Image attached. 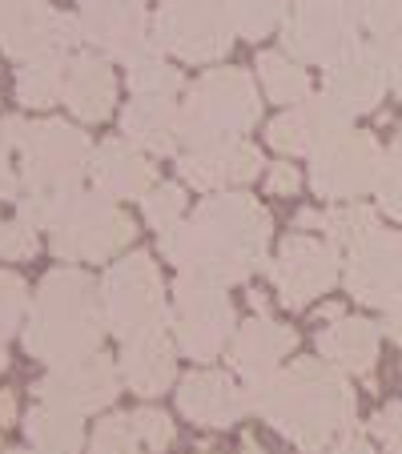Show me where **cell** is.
<instances>
[{"label": "cell", "mask_w": 402, "mask_h": 454, "mask_svg": "<svg viewBox=\"0 0 402 454\" xmlns=\"http://www.w3.org/2000/svg\"><path fill=\"white\" fill-rule=\"evenodd\" d=\"M265 241H270V214L241 193L201 201L189 222H177L162 233L169 262L217 286L249 278V270L262 266Z\"/></svg>", "instance_id": "6da1fadb"}, {"label": "cell", "mask_w": 402, "mask_h": 454, "mask_svg": "<svg viewBox=\"0 0 402 454\" xmlns=\"http://www.w3.org/2000/svg\"><path fill=\"white\" fill-rule=\"evenodd\" d=\"M254 406L306 450H322L354 422L351 382L326 362H294L286 374L257 382Z\"/></svg>", "instance_id": "7a4b0ae2"}, {"label": "cell", "mask_w": 402, "mask_h": 454, "mask_svg": "<svg viewBox=\"0 0 402 454\" xmlns=\"http://www.w3.org/2000/svg\"><path fill=\"white\" fill-rule=\"evenodd\" d=\"M101 326H105V309L97 282L77 274V270H57L36 290L25 346L36 358L65 366V362L101 354Z\"/></svg>", "instance_id": "3957f363"}, {"label": "cell", "mask_w": 402, "mask_h": 454, "mask_svg": "<svg viewBox=\"0 0 402 454\" xmlns=\"http://www.w3.org/2000/svg\"><path fill=\"white\" fill-rule=\"evenodd\" d=\"M0 137L20 149L25 157V185L28 193H69L89 169V137L65 121H41L25 125L20 117H9L0 125Z\"/></svg>", "instance_id": "277c9868"}, {"label": "cell", "mask_w": 402, "mask_h": 454, "mask_svg": "<svg viewBox=\"0 0 402 454\" xmlns=\"http://www.w3.org/2000/svg\"><path fill=\"white\" fill-rule=\"evenodd\" d=\"M257 121V89L241 69H214L193 85L177 121V137L193 149L233 141Z\"/></svg>", "instance_id": "5b68a950"}, {"label": "cell", "mask_w": 402, "mask_h": 454, "mask_svg": "<svg viewBox=\"0 0 402 454\" xmlns=\"http://www.w3.org/2000/svg\"><path fill=\"white\" fill-rule=\"evenodd\" d=\"M52 254L65 262H97L133 238V222L105 193H60L52 209Z\"/></svg>", "instance_id": "8992f818"}, {"label": "cell", "mask_w": 402, "mask_h": 454, "mask_svg": "<svg viewBox=\"0 0 402 454\" xmlns=\"http://www.w3.org/2000/svg\"><path fill=\"white\" fill-rule=\"evenodd\" d=\"M362 17L354 0H294L282 20V41L294 60L326 65L359 49Z\"/></svg>", "instance_id": "52a82bcc"}, {"label": "cell", "mask_w": 402, "mask_h": 454, "mask_svg": "<svg viewBox=\"0 0 402 454\" xmlns=\"http://www.w3.org/2000/svg\"><path fill=\"white\" fill-rule=\"evenodd\" d=\"M105 326L121 338L162 326V278L149 254H133L109 270L101 286Z\"/></svg>", "instance_id": "ba28073f"}, {"label": "cell", "mask_w": 402, "mask_h": 454, "mask_svg": "<svg viewBox=\"0 0 402 454\" xmlns=\"http://www.w3.org/2000/svg\"><path fill=\"white\" fill-rule=\"evenodd\" d=\"M154 41L177 52L181 60H222L233 44L230 25L214 9V0H165L154 17Z\"/></svg>", "instance_id": "9c48e42d"}, {"label": "cell", "mask_w": 402, "mask_h": 454, "mask_svg": "<svg viewBox=\"0 0 402 454\" xmlns=\"http://www.w3.org/2000/svg\"><path fill=\"white\" fill-rule=\"evenodd\" d=\"M378 173H382V149L370 133H351L334 137L330 145H322L314 153V181L318 198L343 201V198H362L370 189H378Z\"/></svg>", "instance_id": "30bf717a"}, {"label": "cell", "mask_w": 402, "mask_h": 454, "mask_svg": "<svg viewBox=\"0 0 402 454\" xmlns=\"http://www.w3.org/2000/svg\"><path fill=\"white\" fill-rule=\"evenodd\" d=\"M173 326H177V342L193 354L197 362L214 358L225 346L233 330V309L230 298L217 290V282L193 274L177 282V309H173Z\"/></svg>", "instance_id": "8fae6325"}, {"label": "cell", "mask_w": 402, "mask_h": 454, "mask_svg": "<svg viewBox=\"0 0 402 454\" xmlns=\"http://www.w3.org/2000/svg\"><path fill=\"white\" fill-rule=\"evenodd\" d=\"M346 286L362 306L394 309L402 301V238L390 230H374L351 246Z\"/></svg>", "instance_id": "7c38bea8"}, {"label": "cell", "mask_w": 402, "mask_h": 454, "mask_svg": "<svg viewBox=\"0 0 402 454\" xmlns=\"http://www.w3.org/2000/svg\"><path fill=\"white\" fill-rule=\"evenodd\" d=\"M270 274H274V286L282 294V306L302 309L334 286V278H338V254L326 241L294 233V238L282 241V254L270 266Z\"/></svg>", "instance_id": "4fadbf2b"}, {"label": "cell", "mask_w": 402, "mask_h": 454, "mask_svg": "<svg viewBox=\"0 0 402 454\" xmlns=\"http://www.w3.org/2000/svg\"><path fill=\"white\" fill-rule=\"evenodd\" d=\"M77 25L89 44H97L101 52L121 60H129L133 52H141L149 44V20L138 0H81Z\"/></svg>", "instance_id": "5bb4252c"}, {"label": "cell", "mask_w": 402, "mask_h": 454, "mask_svg": "<svg viewBox=\"0 0 402 454\" xmlns=\"http://www.w3.org/2000/svg\"><path fill=\"white\" fill-rule=\"evenodd\" d=\"M77 41H81L77 17H65V12L44 9V4H33V9L20 12L4 28L0 49L17 60H65V52Z\"/></svg>", "instance_id": "9a60e30c"}, {"label": "cell", "mask_w": 402, "mask_h": 454, "mask_svg": "<svg viewBox=\"0 0 402 454\" xmlns=\"http://www.w3.org/2000/svg\"><path fill=\"white\" fill-rule=\"evenodd\" d=\"M36 395L41 403H57L69 411H97L117 398V374L101 354H89L81 362H65L57 374L36 382Z\"/></svg>", "instance_id": "2e32d148"}, {"label": "cell", "mask_w": 402, "mask_h": 454, "mask_svg": "<svg viewBox=\"0 0 402 454\" xmlns=\"http://www.w3.org/2000/svg\"><path fill=\"white\" fill-rule=\"evenodd\" d=\"M386 69L382 60H378L374 44L370 49H354L346 52L343 60H334L330 69H326V97H330L346 117H359V113H374L378 101L386 93Z\"/></svg>", "instance_id": "e0dca14e"}, {"label": "cell", "mask_w": 402, "mask_h": 454, "mask_svg": "<svg viewBox=\"0 0 402 454\" xmlns=\"http://www.w3.org/2000/svg\"><path fill=\"white\" fill-rule=\"evenodd\" d=\"M346 125H351V117L330 97H318V101L294 105L290 113H282L270 125V145L282 153H318L334 137H343Z\"/></svg>", "instance_id": "ac0fdd59"}, {"label": "cell", "mask_w": 402, "mask_h": 454, "mask_svg": "<svg viewBox=\"0 0 402 454\" xmlns=\"http://www.w3.org/2000/svg\"><path fill=\"white\" fill-rule=\"evenodd\" d=\"M181 177L197 189H222V185H241L254 181L262 169V153L246 141H217V145H201L193 153L181 157Z\"/></svg>", "instance_id": "d6986e66"}, {"label": "cell", "mask_w": 402, "mask_h": 454, "mask_svg": "<svg viewBox=\"0 0 402 454\" xmlns=\"http://www.w3.org/2000/svg\"><path fill=\"white\" fill-rule=\"evenodd\" d=\"M294 346H298L294 330L278 326L270 317H257V322H246V326L238 330L230 358H233V366H238V374H246L249 382H265Z\"/></svg>", "instance_id": "ffe728a7"}, {"label": "cell", "mask_w": 402, "mask_h": 454, "mask_svg": "<svg viewBox=\"0 0 402 454\" xmlns=\"http://www.w3.org/2000/svg\"><path fill=\"white\" fill-rule=\"evenodd\" d=\"M177 403H181V411L193 422H201V427H230V422H238V414L246 411V395H241L225 374H214V370L189 374L177 390Z\"/></svg>", "instance_id": "44dd1931"}, {"label": "cell", "mask_w": 402, "mask_h": 454, "mask_svg": "<svg viewBox=\"0 0 402 454\" xmlns=\"http://www.w3.org/2000/svg\"><path fill=\"white\" fill-rule=\"evenodd\" d=\"M113 97H117V85L101 57L81 52L65 60V101L81 121H105L113 113Z\"/></svg>", "instance_id": "7402d4cb"}, {"label": "cell", "mask_w": 402, "mask_h": 454, "mask_svg": "<svg viewBox=\"0 0 402 454\" xmlns=\"http://www.w3.org/2000/svg\"><path fill=\"white\" fill-rule=\"evenodd\" d=\"M318 354L330 366L367 378L378 358V326L367 317H334V326L318 334Z\"/></svg>", "instance_id": "603a6c76"}, {"label": "cell", "mask_w": 402, "mask_h": 454, "mask_svg": "<svg viewBox=\"0 0 402 454\" xmlns=\"http://www.w3.org/2000/svg\"><path fill=\"white\" fill-rule=\"evenodd\" d=\"M89 173L97 181V193L105 198H141L154 181V165L125 141H105L89 161Z\"/></svg>", "instance_id": "cb8c5ba5"}, {"label": "cell", "mask_w": 402, "mask_h": 454, "mask_svg": "<svg viewBox=\"0 0 402 454\" xmlns=\"http://www.w3.org/2000/svg\"><path fill=\"white\" fill-rule=\"evenodd\" d=\"M121 370L125 382L138 395H162L173 382V346L162 334V326L146 330V334L125 338V354H121Z\"/></svg>", "instance_id": "d4e9b609"}, {"label": "cell", "mask_w": 402, "mask_h": 454, "mask_svg": "<svg viewBox=\"0 0 402 454\" xmlns=\"http://www.w3.org/2000/svg\"><path fill=\"white\" fill-rule=\"evenodd\" d=\"M177 121H181V113L173 109L169 97H138V101H129L121 129L129 133V141H138V145L154 149V153H169L181 141Z\"/></svg>", "instance_id": "484cf974"}, {"label": "cell", "mask_w": 402, "mask_h": 454, "mask_svg": "<svg viewBox=\"0 0 402 454\" xmlns=\"http://www.w3.org/2000/svg\"><path fill=\"white\" fill-rule=\"evenodd\" d=\"M25 430L44 454H73L81 446V422L77 411H69V406L44 403L41 411L28 414Z\"/></svg>", "instance_id": "4316f807"}, {"label": "cell", "mask_w": 402, "mask_h": 454, "mask_svg": "<svg viewBox=\"0 0 402 454\" xmlns=\"http://www.w3.org/2000/svg\"><path fill=\"white\" fill-rule=\"evenodd\" d=\"M214 9L222 12L233 36H249V41L274 33L286 20V0H214Z\"/></svg>", "instance_id": "83f0119b"}, {"label": "cell", "mask_w": 402, "mask_h": 454, "mask_svg": "<svg viewBox=\"0 0 402 454\" xmlns=\"http://www.w3.org/2000/svg\"><path fill=\"white\" fill-rule=\"evenodd\" d=\"M257 77H262V89L270 101L302 105L310 93L306 69H298V60L286 57V52H262L257 57Z\"/></svg>", "instance_id": "f1b7e54d"}, {"label": "cell", "mask_w": 402, "mask_h": 454, "mask_svg": "<svg viewBox=\"0 0 402 454\" xmlns=\"http://www.w3.org/2000/svg\"><path fill=\"white\" fill-rule=\"evenodd\" d=\"M17 97L20 105H33V109L60 101L65 97V60H25L17 77Z\"/></svg>", "instance_id": "f546056e"}, {"label": "cell", "mask_w": 402, "mask_h": 454, "mask_svg": "<svg viewBox=\"0 0 402 454\" xmlns=\"http://www.w3.org/2000/svg\"><path fill=\"white\" fill-rule=\"evenodd\" d=\"M129 69V85H133V93L138 97H169L181 89V73L169 69L162 57L154 52V44H146L141 52H133V57L125 60Z\"/></svg>", "instance_id": "4dcf8cb0"}, {"label": "cell", "mask_w": 402, "mask_h": 454, "mask_svg": "<svg viewBox=\"0 0 402 454\" xmlns=\"http://www.w3.org/2000/svg\"><path fill=\"white\" fill-rule=\"evenodd\" d=\"M302 225H322L326 233H330V241H338V246H359L362 238H370V233L378 230V217L374 209L367 206H346V209H330V214H302Z\"/></svg>", "instance_id": "1f68e13d"}, {"label": "cell", "mask_w": 402, "mask_h": 454, "mask_svg": "<svg viewBox=\"0 0 402 454\" xmlns=\"http://www.w3.org/2000/svg\"><path fill=\"white\" fill-rule=\"evenodd\" d=\"M378 206L402 222V129H398V137H394V145L386 149V157H382V173H378Z\"/></svg>", "instance_id": "d6a6232c"}, {"label": "cell", "mask_w": 402, "mask_h": 454, "mask_svg": "<svg viewBox=\"0 0 402 454\" xmlns=\"http://www.w3.org/2000/svg\"><path fill=\"white\" fill-rule=\"evenodd\" d=\"M181 209H185V193H181V185H157L149 189V198H146V217L149 225H154L157 233L173 230L181 217Z\"/></svg>", "instance_id": "836d02e7"}, {"label": "cell", "mask_w": 402, "mask_h": 454, "mask_svg": "<svg viewBox=\"0 0 402 454\" xmlns=\"http://www.w3.org/2000/svg\"><path fill=\"white\" fill-rule=\"evenodd\" d=\"M138 427H133V419H125V414H117V419H105L101 427H97L93 434V454H133L138 450Z\"/></svg>", "instance_id": "e575fe53"}, {"label": "cell", "mask_w": 402, "mask_h": 454, "mask_svg": "<svg viewBox=\"0 0 402 454\" xmlns=\"http://www.w3.org/2000/svg\"><path fill=\"white\" fill-rule=\"evenodd\" d=\"M354 9L374 36L402 33V0H354Z\"/></svg>", "instance_id": "d590c367"}, {"label": "cell", "mask_w": 402, "mask_h": 454, "mask_svg": "<svg viewBox=\"0 0 402 454\" xmlns=\"http://www.w3.org/2000/svg\"><path fill=\"white\" fill-rule=\"evenodd\" d=\"M20 309H25V282L17 274H0V346L17 330Z\"/></svg>", "instance_id": "8d00e7d4"}, {"label": "cell", "mask_w": 402, "mask_h": 454, "mask_svg": "<svg viewBox=\"0 0 402 454\" xmlns=\"http://www.w3.org/2000/svg\"><path fill=\"white\" fill-rule=\"evenodd\" d=\"M374 52H378V60H382V69H386V85H390V93L402 101V33L374 36Z\"/></svg>", "instance_id": "74e56055"}, {"label": "cell", "mask_w": 402, "mask_h": 454, "mask_svg": "<svg viewBox=\"0 0 402 454\" xmlns=\"http://www.w3.org/2000/svg\"><path fill=\"white\" fill-rule=\"evenodd\" d=\"M33 254H36V233H33V225H25V222L0 225V257H9V262H20V257H33Z\"/></svg>", "instance_id": "f35d334b"}, {"label": "cell", "mask_w": 402, "mask_h": 454, "mask_svg": "<svg viewBox=\"0 0 402 454\" xmlns=\"http://www.w3.org/2000/svg\"><path fill=\"white\" fill-rule=\"evenodd\" d=\"M133 427H138V438L149 446V450H162V446L173 442V427L165 414L157 411H138L133 414Z\"/></svg>", "instance_id": "ab89813d"}, {"label": "cell", "mask_w": 402, "mask_h": 454, "mask_svg": "<svg viewBox=\"0 0 402 454\" xmlns=\"http://www.w3.org/2000/svg\"><path fill=\"white\" fill-rule=\"evenodd\" d=\"M370 430H374V434L382 438L386 446H402V403H398V406H386V411H378L374 422H370Z\"/></svg>", "instance_id": "60d3db41"}, {"label": "cell", "mask_w": 402, "mask_h": 454, "mask_svg": "<svg viewBox=\"0 0 402 454\" xmlns=\"http://www.w3.org/2000/svg\"><path fill=\"white\" fill-rule=\"evenodd\" d=\"M265 185H270V193H294L298 189V173H294V165H274Z\"/></svg>", "instance_id": "b9f144b4"}, {"label": "cell", "mask_w": 402, "mask_h": 454, "mask_svg": "<svg viewBox=\"0 0 402 454\" xmlns=\"http://www.w3.org/2000/svg\"><path fill=\"white\" fill-rule=\"evenodd\" d=\"M33 4H41V0H0V36H4V28H9L20 12L33 9Z\"/></svg>", "instance_id": "7bdbcfd3"}, {"label": "cell", "mask_w": 402, "mask_h": 454, "mask_svg": "<svg viewBox=\"0 0 402 454\" xmlns=\"http://www.w3.org/2000/svg\"><path fill=\"white\" fill-rule=\"evenodd\" d=\"M378 330H382V334L402 350V309H398V306L386 309V317H382V326H378Z\"/></svg>", "instance_id": "ee69618b"}, {"label": "cell", "mask_w": 402, "mask_h": 454, "mask_svg": "<svg viewBox=\"0 0 402 454\" xmlns=\"http://www.w3.org/2000/svg\"><path fill=\"white\" fill-rule=\"evenodd\" d=\"M330 454H374V450H370V446L362 442V438H343V442L334 446Z\"/></svg>", "instance_id": "f6af8a7d"}, {"label": "cell", "mask_w": 402, "mask_h": 454, "mask_svg": "<svg viewBox=\"0 0 402 454\" xmlns=\"http://www.w3.org/2000/svg\"><path fill=\"white\" fill-rule=\"evenodd\" d=\"M12 419V398L9 395H0V427Z\"/></svg>", "instance_id": "bcb514c9"}, {"label": "cell", "mask_w": 402, "mask_h": 454, "mask_svg": "<svg viewBox=\"0 0 402 454\" xmlns=\"http://www.w3.org/2000/svg\"><path fill=\"white\" fill-rule=\"evenodd\" d=\"M4 149H9V141H4V137H0V173H4V169H9V165H4Z\"/></svg>", "instance_id": "7dc6e473"}, {"label": "cell", "mask_w": 402, "mask_h": 454, "mask_svg": "<svg viewBox=\"0 0 402 454\" xmlns=\"http://www.w3.org/2000/svg\"><path fill=\"white\" fill-rule=\"evenodd\" d=\"M0 370H4V346H0Z\"/></svg>", "instance_id": "c3c4849f"}, {"label": "cell", "mask_w": 402, "mask_h": 454, "mask_svg": "<svg viewBox=\"0 0 402 454\" xmlns=\"http://www.w3.org/2000/svg\"><path fill=\"white\" fill-rule=\"evenodd\" d=\"M390 454H402V446H390Z\"/></svg>", "instance_id": "681fc988"}, {"label": "cell", "mask_w": 402, "mask_h": 454, "mask_svg": "<svg viewBox=\"0 0 402 454\" xmlns=\"http://www.w3.org/2000/svg\"><path fill=\"white\" fill-rule=\"evenodd\" d=\"M138 4H141V0H138Z\"/></svg>", "instance_id": "f907efd6"}]
</instances>
